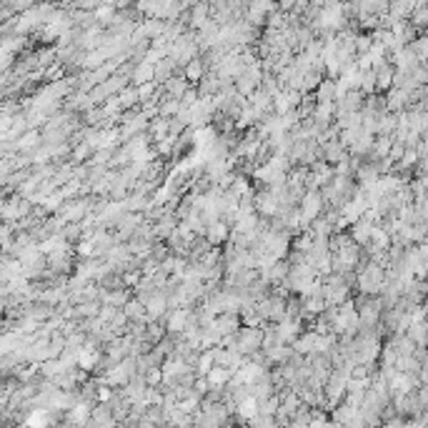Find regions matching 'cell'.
<instances>
[{"instance_id":"9c48e42d","label":"cell","mask_w":428,"mask_h":428,"mask_svg":"<svg viewBox=\"0 0 428 428\" xmlns=\"http://www.w3.org/2000/svg\"><path fill=\"white\" fill-rule=\"evenodd\" d=\"M95 363H98V353H95L93 346L83 348V351L78 353V366H80V370H93Z\"/></svg>"},{"instance_id":"4fadbf2b","label":"cell","mask_w":428,"mask_h":428,"mask_svg":"<svg viewBox=\"0 0 428 428\" xmlns=\"http://www.w3.org/2000/svg\"><path fill=\"white\" fill-rule=\"evenodd\" d=\"M143 306H146L148 316H163L165 308H168V301L163 296H153L151 301H143Z\"/></svg>"},{"instance_id":"7a4b0ae2","label":"cell","mask_w":428,"mask_h":428,"mask_svg":"<svg viewBox=\"0 0 428 428\" xmlns=\"http://www.w3.org/2000/svg\"><path fill=\"white\" fill-rule=\"evenodd\" d=\"M261 373H263V368L258 366V363H243L241 368H238V373L236 376H231L233 378V383H255L261 378Z\"/></svg>"},{"instance_id":"5bb4252c","label":"cell","mask_w":428,"mask_h":428,"mask_svg":"<svg viewBox=\"0 0 428 428\" xmlns=\"http://www.w3.org/2000/svg\"><path fill=\"white\" fill-rule=\"evenodd\" d=\"M185 80H188V83H201V80H203V63H201V61L185 63Z\"/></svg>"},{"instance_id":"6da1fadb","label":"cell","mask_w":428,"mask_h":428,"mask_svg":"<svg viewBox=\"0 0 428 428\" xmlns=\"http://www.w3.org/2000/svg\"><path fill=\"white\" fill-rule=\"evenodd\" d=\"M321 206H323V201H321V195H318L316 190H308V193L303 195V201H301V211H298V215H301L303 225H310L313 220L318 218Z\"/></svg>"},{"instance_id":"d6a6232c","label":"cell","mask_w":428,"mask_h":428,"mask_svg":"<svg viewBox=\"0 0 428 428\" xmlns=\"http://www.w3.org/2000/svg\"><path fill=\"white\" fill-rule=\"evenodd\" d=\"M261 321H263V318H261V316H255V313H253V316H245V318H243L245 328H258V326H261Z\"/></svg>"},{"instance_id":"4316f807","label":"cell","mask_w":428,"mask_h":428,"mask_svg":"<svg viewBox=\"0 0 428 428\" xmlns=\"http://www.w3.org/2000/svg\"><path fill=\"white\" fill-rule=\"evenodd\" d=\"M125 316H133V318L143 316V303H138V301H130V303L125 306Z\"/></svg>"},{"instance_id":"484cf974","label":"cell","mask_w":428,"mask_h":428,"mask_svg":"<svg viewBox=\"0 0 428 428\" xmlns=\"http://www.w3.org/2000/svg\"><path fill=\"white\" fill-rule=\"evenodd\" d=\"M416 160H418V153H416L413 148H406L403 155H401V168H411Z\"/></svg>"},{"instance_id":"4dcf8cb0","label":"cell","mask_w":428,"mask_h":428,"mask_svg":"<svg viewBox=\"0 0 428 428\" xmlns=\"http://www.w3.org/2000/svg\"><path fill=\"white\" fill-rule=\"evenodd\" d=\"M326 426H328V421H326L323 413H313V418L308 423V428H326Z\"/></svg>"},{"instance_id":"8d00e7d4","label":"cell","mask_w":428,"mask_h":428,"mask_svg":"<svg viewBox=\"0 0 428 428\" xmlns=\"http://www.w3.org/2000/svg\"><path fill=\"white\" fill-rule=\"evenodd\" d=\"M195 391H198V393H206V391H208V383H206V381H198V383H195Z\"/></svg>"},{"instance_id":"d6986e66","label":"cell","mask_w":428,"mask_h":428,"mask_svg":"<svg viewBox=\"0 0 428 428\" xmlns=\"http://www.w3.org/2000/svg\"><path fill=\"white\" fill-rule=\"evenodd\" d=\"M213 366H215V358H213V348H211V351L201 353V358H198V373H201V376H206Z\"/></svg>"},{"instance_id":"cb8c5ba5","label":"cell","mask_w":428,"mask_h":428,"mask_svg":"<svg viewBox=\"0 0 428 428\" xmlns=\"http://www.w3.org/2000/svg\"><path fill=\"white\" fill-rule=\"evenodd\" d=\"M118 103H121V108H130V105H135V103H138L135 88H130V91H121V95H118Z\"/></svg>"},{"instance_id":"7c38bea8","label":"cell","mask_w":428,"mask_h":428,"mask_svg":"<svg viewBox=\"0 0 428 428\" xmlns=\"http://www.w3.org/2000/svg\"><path fill=\"white\" fill-rule=\"evenodd\" d=\"M316 338H318V333H306V336L293 340V348L298 353H313V348H316Z\"/></svg>"},{"instance_id":"1f68e13d","label":"cell","mask_w":428,"mask_h":428,"mask_svg":"<svg viewBox=\"0 0 428 428\" xmlns=\"http://www.w3.org/2000/svg\"><path fill=\"white\" fill-rule=\"evenodd\" d=\"M95 15H98V20H103V23H108V20L113 18V5H100Z\"/></svg>"},{"instance_id":"5b68a950","label":"cell","mask_w":428,"mask_h":428,"mask_svg":"<svg viewBox=\"0 0 428 428\" xmlns=\"http://www.w3.org/2000/svg\"><path fill=\"white\" fill-rule=\"evenodd\" d=\"M238 416L245 418V421H253L255 416H258V398L255 396H245L238 401Z\"/></svg>"},{"instance_id":"ac0fdd59","label":"cell","mask_w":428,"mask_h":428,"mask_svg":"<svg viewBox=\"0 0 428 428\" xmlns=\"http://www.w3.org/2000/svg\"><path fill=\"white\" fill-rule=\"evenodd\" d=\"M376 130L383 133V135H388L391 130H396V116H393V113H386V116H381L376 121Z\"/></svg>"},{"instance_id":"ffe728a7","label":"cell","mask_w":428,"mask_h":428,"mask_svg":"<svg viewBox=\"0 0 428 428\" xmlns=\"http://www.w3.org/2000/svg\"><path fill=\"white\" fill-rule=\"evenodd\" d=\"M158 110H160V116H176V113L181 110V103L176 98H165V100H160Z\"/></svg>"},{"instance_id":"277c9868","label":"cell","mask_w":428,"mask_h":428,"mask_svg":"<svg viewBox=\"0 0 428 428\" xmlns=\"http://www.w3.org/2000/svg\"><path fill=\"white\" fill-rule=\"evenodd\" d=\"M228 381H231V370L223 368V366H213L208 373H206V383H208V388H223Z\"/></svg>"},{"instance_id":"9a60e30c","label":"cell","mask_w":428,"mask_h":428,"mask_svg":"<svg viewBox=\"0 0 428 428\" xmlns=\"http://www.w3.org/2000/svg\"><path fill=\"white\" fill-rule=\"evenodd\" d=\"M50 418H48V411H33L25 421V428H48Z\"/></svg>"},{"instance_id":"2e32d148","label":"cell","mask_w":428,"mask_h":428,"mask_svg":"<svg viewBox=\"0 0 428 428\" xmlns=\"http://www.w3.org/2000/svg\"><path fill=\"white\" fill-rule=\"evenodd\" d=\"M133 80H135L138 85H143V83H151V80H153V65H148V63H140V65L135 68V73H133Z\"/></svg>"},{"instance_id":"f1b7e54d","label":"cell","mask_w":428,"mask_h":428,"mask_svg":"<svg viewBox=\"0 0 428 428\" xmlns=\"http://www.w3.org/2000/svg\"><path fill=\"white\" fill-rule=\"evenodd\" d=\"M118 108H121L118 98H116V95H110L108 103H105V108H103V113H105V116H113V113H118Z\"/></svg>"},{"instance_id":"8fae6325","label":"cell","mask_w":428,"mask_h":428,"mask_svg":"<svg viewBox=\"0 0 428 428\" xmlns=\"http://www.w3.org/2000/svg\"><path fill=\"white\" fill-rule=\"evenodd\" d=\"M165 85H168L170 98H176V100H181L185 95V91H188V80L185 78H170V80H165Z\"/></svg>"},{"instance_id":"7402d4cb","label":"cell","mask_w":428,"mask_h":428,"mask_svg":"<svg viewBox=\"0 0 428 428\" xmlns=\"http://www.w3.org/2000/svg\"><path fill=\"white\" fill-rule=\"evenodd\" d=\"M153 91H155V83L151 80V83H143V85H138V88H135V95H138V100L148 103V100H151V95H153Z\"/></svg>"},{"instance_id":"603a6c76","label":"cell","mask_w":428,"mask_h":428,"mask_svg":"<svg viewBox=\"0 0 428 428\" xmlns=\"http://www.w3.org/2000/svg\"><path fill=\"white\" fill-rule=\"evenodd\" d=\"M68 418H70L73 423H83L85 418H88V406H85V403H80V406H75V408H70V413H68Z\"/></svg>"},{"instance_id":"f546056e","label":"cell","mask_w":428,"mask_h":428,"mask_svg":"<svg viewBox=\"0 0 428 428\" xmlns=\"http://www.w3.org/2000/svg\"><path fill=\"white\" fill-rule=\"evenodd\" d=\"M95 250V243L91 241V238H85V241H80V245H78V253L80 255H91Z\"/></svg>"},{"instance_id":"52a82bcc","label":"cell","mask_w":428,"mask_h":428,"mask_svg":"<svg viewBox=\"0 0 428 428\" xmlns=\"http://www.w3.org/2000/svg\"><path fill=\"white\" fill-rule=\"evenodd\" d=\"M255 208H258L263 215H273L278 211V201H275L271 193H261L258 198H255Z\"/></svg>"},{"instance_id":"ba28073f","label":"cell","mask_w":428,"mask_h":428,"mask_svg":"<svg viewBox=\"0 0 428 428\" xmlns=\"http://www.w3.org/2000/svg\"><path fill=\"white\" fill-rule=\"evenodd\" d=\"M336 98V80H321L318 83V105H328Z\"/></svg>"},{"instance_id":"836d02e7","label":"cell","mask_w":428,"mask_h":428,"mask_svg":"<svg viewBox=\"0 0 428 428\" xmlns=\"http://www.w3.org/2000/svg\"><path fill=\"white\" fill-rule=\"evenodd\" d=\"M160 378H163V373H160L158 368H153L151 373H148V386H158V383H160Z\"/></svg>"},{"instance_id":"44dd1931","label":"cell","mask_w":428,"mask_h":428,"mask_svg":"<svg viewBox=\"0 0 428 428\" xmlns=\"http://www.w3.org/2000/svg\"><path fill=\"white\" fill-rule=\"evenodd\" d=\"M331 113H333V103L328 105H316V113H313V118H316L321 125H326L331 121Z\"/></svg>"},{"instance_id":"30bf717a","label":"cell","mask_w":428,"mask_h":428,"mask_svg":"<svg viewBox=\"0 0 428 428\" xmlns=\"http://www.w3.org/2000/svg\"><path fill=\"white\" fill-rule=\"evenodd\" d=\"M188 321H190V318H188V310H183V308H181V310H176V313H173V316H170V318H168V331H170V333H178V331H185V326H188Z\"/></svg>"},{"instance_id":"d590c367","label":"cell","mask_w":428,"mask_h":428,"mask_svg":"<svg viewBox=\"0 0 428 428\" xmlns=\"http://www.w3.org/2000/svg\"><path fill=\"white\" fill-rule=\"evenodd\" d=\"M138 278H140L138 273H125V283L128 285H138Z\"/></svg>"},{"instance_id":"3957f363","label":"cell","mask_w":428,"mask_h":428,"mask_svg":"<svg viewBox=\"0 0 428 428\" xmlns=\"http://www.w3.org/2000/svg\"><path fill=\"white\" fill-rule=\"evenodd\" d=\"M261 346V331L258 328H248V331H243L241 333V340H238V351L241 353H250V351H255Z\"/></svg>"},{"instance_id":"d4e9b609","label":"cell","mask_w":428,"mask_h":428,"mask_svg":"<svg viewBox=\"0 0 428 428\" xmlns=\"http://www.w3.org/2000/svg\"><path fill=\"white\" fill-rule=\"evenodd\" d=\"M326 155H328V160H331V163H336V160H343V148H340V143H331V146L326 148Z\"/></svg>"},{"instance_id":"8992f818","label":"cell","mask_w":428,"mask_h":428,"mask_svg":"<svg viewBox=\"0 0 428 428\" xmlns=\"http://www.w3.org/2000/svg\"><path fill=\"white\" fill-rule=\"evenodd\" d=\"M206 236H208V243H223L228 241V223L225 220H215L206 228Z\"/></svg>"},{"instance_id":"e575fe53","label":"cell","mask_w":428,"mask_h":428,"mask_svg":"<svg viewBox=\"0 0 428 428\" xmlns=\"http://www.w3.org/2000/svg\"><path fill=\"white\" fill-rule=\"evenodd\" d=\"M110 396H113V393H110V388H105V386H100V388H98V401L108 403V401H110Z\"/></svg>"},{"instance_id":"e0dca14e","label":"cell","mask_w":428,"mask_h":428,"mask_svg":"<svg viewBox=\"0 0 428 428\" xmlns=\"http://www.w3.org/2000/svg\"><path fill=\"white\" fill-rule=\"evenodd\" d=\"M391 388L396 391V393H408L411 391V376H406V373H396L393 376V381H391Z\"/></svg>"},{"instance_id":"83f0119b","label":"cell","mask_w":428,"mask_h":428,"mask_svg":"<svg viewBox=\"0 0 428 428\" xmlns=\"http://www.w3.org/2000/svg\"><path fill=\"white\" fill-rule=\"evenodd\" d=\"M195 406H198V398H195V396H188V398H183V401L178 403V408H181L183 413H190Z\"/></svg>"}]
</instances>
